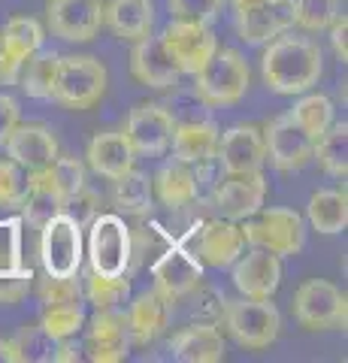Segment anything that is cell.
<instances>
[{"label":"cell","instance_id":"11","mask_svg":"<svg viewBox=\"0 0 348 363\" xmlns=\"http://www.w3.org/2000/svg\"><path fill=\"white\" fill-rule=\"evenodd\" d=\"M215 161L228 176L257 173L266 161L264 130L254 124H237V128L224 130V136H218Z\"/></svg>","mask_w":348,"mask_h":363},{"label":"cell","instance_id":"28","mask_svg":"<svg viewBox=\"0 0 348 363\" xmlns=\"http://www.w3.org/2000/svg\"><path fill=\"white\" fill-rule=\"evenodd\" d=\"M155 191H158V197L167 209H185L194 203V169L191 164L179 161H167L158 176H155Z\"/></svg>","mask_w":348,"mask_h":363},{"label":"cell","instance_id":"18","mask_svg":"<svg viewBox=\"0 0 348 363\" xmlns=\"http://www.w3.org/2000/svg\"><path fill=\"white\" fill-rule=\"evenodd\" d=\"M294 25L291 16V0H261V4L237 9V28L240 37L252 45H261L269 37H279Z\"/></svg>","mask_w":348,"mask_h":363},{"label":"cell","instance_id":"39","mask_svg":"<svg viewBox=\"0 0 348 363\" xmlns=\"http://www.w3.org/2000/svg\"><path fill=\"white\" fill-rule=\"evenodd\" d=\"M16 345H18V354L21 360H30V363H46L55 357V345L58 339L49 336L46 330L40 327H21V333L16 336Z\"/></svg>","mask_w":348,"mask_h":363},{"label":"cell","instance_id":"41","mask_svg":"<svg viewBox=\"0 0 348 363\" xmlns=\"http://www.w3.org/2000/svg\"><path fill=\"white\" fill-rule=\"evenodd\" d=\"M40 297L46 306H64V303H79L82 285L76 276H49L40 288Z\"/></svg>","mask_w":348,"mask_h":363},{"label":"cell","instance_id":"22","mask_svg":"<svg viewBox=\"0 0 348 363\" xmlns=\"http://www.w3.org/2000/svg\"><path fill=\"white\" fill-rule=\"evenodd\" d=\"M133 157H137V152H133V145L125 136V130L94 133V140L88 143V164H91L94 173L103 176V179L125 176L133 167Z\"/></svg>","mask_w":348,"mask_h":363},{"label":"cell","instance_id":"14","mask_svg":"<svg viewBox=\"0 0 348 363\" xmlns=\"http://www.w3.org/2000/svg\"><path fill=\"white\" fill-rule=\"evenodd\" d=\"M103 0H49V28L67 43H88L103 25Z\"/></svg>","mask_w":348,"mask_h":363},{"label":"cell","instance_id":"29","mask_svg":"<svg viewBox=\"0 0 348 363\" xmlns=\"http://www.w3.org/2000/svg\"><path fill=\"white\" fill-rule=\"evenodd\" d=\"M40 45H43V28L37 18H28V16L9 18L4 33H0V52H4L6 58L18 61L21 67H25V61Z\"/></svg>","mask_w":348,"mask_h":363},{"label":"cell","instance_id":"4","mask_svg":"<svg viewBox=\"0 0 348 363\" xmlns=\"http://www.w3.org/2000/svg\"><path fill=\"white\" fill-rule=\"evenodd\" d=\"M221 321L242 348H252V351L273 345L279 336V327H282V318H279L276 306L269 300H257V297L224 300Z\"/></svg>","mask_w":348,"mask_h":363},{"label":"cell","instance_id":"46","mask_svg":"<svg viewBox=\"0 0 348 363\" xmlns=\"http://www.w3.org/2000/svg\"><path fill=\"white\" fill-rule=\"evenodd\" d=\"M200 306H194V318H203V315H209V321L215 324L218 318H221V306H224V300L218 297L215 291H203L200 294V300H197Z\"/></svg>","mask_w":348,"mask_h":363},{"label":"cell","instance_id":"9","mask_svg":"<svg viewBox=\"0 0 348 363\" xmlns=\"http://www.w3.org/2000/svg\"><path fill=\"white\" fill-rule=\"evenodd\" d=\"M161 43L167 55L176 61L179 73H197L200 67L209 61V55L218 49L215 33L200 21H170V28L161 33Z\"/></svg>","mask_w":348,"mask_h":363},{"label":"cell","instance_id":"43","mask_svg":"<svg viewBox=\"0 0 348 363\" xmlns=\"http://www.w3.org/2000/svg\"><path fill=\"white\" fill-rule=\"evenodd\" d=\"M64 212H70L73 218H76V224L85 227V224H91V221L97 218V215H100V197H97L88 185H82L73 197H67Z\"/></svg>","mask_w":348,"mask_h":363},{"label":"cell","instance_id":"3","mask_svg":"<svg viewBox=\"0 0 348 363\" xmlns=\"http://www.w3.org/2000/svg\"><path fill=\"white\" fill-rule=\"evenodd\" d=\"M249 64L237 49H215L194 73L197 97L209 106H230L249 91Z\"/></svg>","mask_w":348,"mask_h":363},{"label":"cell","instance_id":"37","mask_svg":"<svg viewBox=\"0 0 348 363\" xmlns=\"http://www.w3.org/2000/svg\"><path fill=\"white\" fill-rule=\"evenodd\" d=\"M30 281H33L30 267H21L16 257L0 255V303L4 306L18 303L30 291Z\"/></svg>","mask_w":348,"mask_h":363},{"label":"cell","instance_id":"1","mask_svg":"<svg viewBox=\"0 0 348 363\" xmlns=\"http://www.w3.org/2000/svg\"><path fill=\"white\" fill-rule=\"evenodd\" d=\"M261 76L276 94H303L321 79V52L306 37H279L261 58Z\"/></svg>","mask_w":348,"mask_h":363},{"label":"cell","instance_id":"32","mask_svg":"<svg viewBox=\"0 0 348 363\" xmlns=\"http://www.w3.org/2000/svg\"><path fill=\"white\" fill-rule=\"evenodd\" d=\"M112 182H116L112 197H116V206L125 215H145L152 209V182L145 173L130 167L125 176H118Z\"/></svg>","mask_w":348,"mask_h":363},{"label":"cell","instance_id":"2","mask_svg":"<svg viewBox=\"0 0 348 363\" xmlns=\"http://www.w3.org/2000/svg\"><path fill=\"white\" fill-rule=\"evenodd\" d=\"M106 91V67L91 55H58L52 100L67 109H91Z\"/></svg>","mask_w":348,"mask_h":363},{"label":"cell","instance_id":"8","mask_svg":"<svg viewBox=\"0 0 348 363\" xmlns=\"http://www.w3.org/2000/svg\"><path fill=\"white\" fill-rule=\"evenodd\" d=\"M257 215V212H254ZM245 242L273 255H297L306 245V227L294 209H266L242 227Z\"/></svg>","mask_w":348,"mask_h":363},{"label":"cell","instance_id":"25","mask_svg":"<svg viewBox=\"0 0 348 363\" xmlns=\"http://www.w3.org/2000/svg\"><path fill=\"white\" fill-rule=\"evenodd\" d=\"M173 155L185 164H200L215 157L218 149V128L212 121H188L173 128Z\"/></svg>","mask_w":348,"mask_h":363},{"label":"cell","instance_id":"15","mask_svg":"<svg viewBox=\"0 0 348 363\" xmlns=\"http://www.w3.org/2000/svg\"><path fill=\"white\" fill-rule=\"evenodd\" d=\"M173 128H176V121H173L170 109H164L158 104H140L130 109L125 136L130 140L137 155L155 157V155L167 152V145L173 140Z\"/></svg>","mask_w":348,"mask_h":363},{"label":"cell","instance_id":"19","mask_svg":"<svg viewBox=\"0 0 348 363\" xmlns=\"http://www.w3.org/2000/svg\"><path fill=\"white\" fill-rule=\"evenodd\" d=\"M279 281H282V260H279V255L266 252V248L245 255L233 267V285H237L242 297L269 300L279 291Z\"/></svg>","mask_w":348,"mask_h":363},{"label":"cell","instance_id":"31","mask_svg":"<svg viewBox=\"0 0 348 363\" xmlns=\"http://www.w3.org/2000/svg\"><path fill=\"white\" fill-rule=\"evenodd\" d=\"M312 155L318 157V164L327 169L330 176H339L345 179L348 173V124H330L324 130L315 145H312Z\"/></svg>","mask_w":348,"mask_h":363},{"label":"cell","instance_id":"30","mask_svg":"<svg viewBox=\"0 0 348 363\" xmlns=\"http://www.w3.org/2000/svg\"><path fill=\"white\" fill-rule=\"evenodd\" d=\"M309 221L318 233H342L348 224L345 191H315L309 200Z\"/></svg>","mask_w":348,"mask_h":363},{"label":"cell","instance_id":"7","mask_svg":"<svg viewBox=\"0 0 348 363\" xmlns=\"http://www.w3.org/2000/svg\"><path fill=\"white\" fill-rule=\"evenodd\" d=\"M40 257L46 276H76L82 267V227L70 212H58L40 227Z\"/></svg>","mask_w":348,"mask_h":363},{"label":"cell","instance_id":"50","mask_svg":"<svg viewBox=\"0 0 348 363\" xmlns=\"http://www.w3.org/2000/svg\"><path fill=\"white\" fill-rule=\"evenodd\" d=\"M252 4H261V0H233V6L242 9V6H252Z\"/></svg>","mask_w":348,"mask_h":363},{"label":"cell","instance_id":"40","mask_svg":"<svg viewBox=\"0 0 348 363\" xmlns=\"http://www.w3.org/2000/svg\"><path fill=\"white\" fill-rule=\"evenodd\" d=\"M49 176L52 182L58 185V191L67 197H73L76 191H79L85 185V164L79 161V157H55V161L49 164Z\"/></svg>","mask_w":348,"mask_h":363},{"label":"cell","instance_id":"16","mask_svg":"<svg viewBox=\"0 0 348 363\" xmlns=\"http://www.w3.org/2000/svg\"><path fill=\"white\" fill-rule=\"evenodd\" d=\"M264 197H266V182L261 176V169H257V173L230 176L224 185L215 188L212 203L221 212V218L242 221V218H252L254 212H261Z\"/></svg>","mask_w":348,"mask_h":363},{"label":"cell","instance_id":"35","mask_svg":"<svg viewBox=\"0 0 348 363\" xmlns=\"http://www.w3.org/2000/svg\"><path fill=\"white\" fill-rule=\"evenodd\" d=\"M85 294H88V300L94 303V309H116V306L125 303L128 294H130L128 272H125V276H100V272L88 269Z\"/></svg>","mask_w":348,"mask_h":363},{"label":"cell","instance_id":"48","mask_svg":"<svg viewBox=\"0 0 348 363\" xmlns=\"http://www.w3.org/2000/svg\"><path fill=\"white\" fill-rule=\"evenodd\" d=\"M52 360H58V363L79 360V348L70 345V342H64V339H58V345H55V357H52Z\"/></svg>","mask_w":348,"mask_h":363},{"label":"cell","instance_id":"17","mask_svg":"<svg viewBox=\"0 0 348 363\" xmlns=\"http://www.w3.org/2000/svg\"><path fill=\"white\" fill-rule=\"evenodd\" d=\"M6 155L28 173L46 169L58 157V140L46 124H16L13 133L6 136Z\"/></svg>","mask_w":348,"mask_h":363},{"label":"cell","instance_id":"12","mask_svg":"<svg viewBox=\"0 0 348 363\" xmlns=\"http://www.w3.org/2000/svg\"><path fill=\"white\" fill-rule=\"evenodd\" d=\"M264 145H266V157L273 161L276 169L294 173V169H303L309 164L315 140L291 116H282L264 128Z\"/></svg>","mask_w":348,"mask_h":363},{"label":"cell","instance_id":"21","mask_svg":"<svg viewBox=\"0 0 348 363\" xmlns=\"http://www.w3.org/2000/svg\"><path fill=\"white\" fill-rule=\"evenodd\" d=\"M88 357L94 363H118L128 357V321L116 309H97L88 333Z\"/></svg>","mask_w":348,"mask_h":363},{"label":"cell","instance_id":"49","mask_svg":"<svg viewBox=\"0 0 348 363\" xmlns=\"http://www.w3.org/2000/svg\"><path fill=\"white\" fill-rule=\"evenodd\" d=\"M0 363H21L16 339H0Z\"/></svg>","mask_w":348,"mask_h":363},{"label":"cell","instance_id":"27","mask_svg":"<svg viewBox=\"0 0 348 363\" xmlns=\"http://www.w3.org/2000/svg\"><path fill=\"white\" fill-rule=\"evenodd\" d=\"M125 321H128V330L133 333V339H137L140 345L152 342V339L158 336L164 330V324H167V300L161 297L158 291L140 294V297L130 303Z\"/></svg>","mask_w":348,"mask_h":363},{"label":"cell","instance_id":"23","mask_svg":"<svg viewBox=\"0 0 348 363\" xmlns=\"http://www.w3.org/2000/svg\"><path fill=\"white\" fill-rule=\"evenodd\" d=\"M170 351L176 360H185V363H215L224 357V336L212 321H200L185 327L173 339Z\"/></svg>","mask_w":348,"mask_h":363},{"label":"cell","instance_id":"34","mask_svg":"<svg viewBox=\"0 0 348 363\" xmlns=\"http://www.w3.org/2000/svg\"><path fill=\"white\" fill-rule=\"evenodd\" d=\"M288 116L294 118L312 140H318V136L333 124V104H330V97H324V94H306V97L297 100Z\"/></svg>","mask_w":348,"mask_h":363},{"label":"cell","instance_id":"38","mask_svg":"<svg viewBox=\"0 0 348 363\" xmlns=\"http://www.w3.org/2000/svg\"><path fill=\"white\" fill-rule=\"evenodd\" d=\"M82 324H85L82 303L46 306V312H43V330H46L49 336H55V339H67V336H73Z\"/></svg>","mask_w":348,"mask_h":363},{"label":"cell","instance_id":"47","mask_svg":"<svg viewBox=\"0 0 348 363\" xmlns=\"http://www.w3.org/2000/svg\"><path fill=\"white\" fill-rule=\"evenodd\" d=\"M345 37H348V18L342 16H336V21L330 25V40H333V52L339 55V58L345 61L348 58V43H345Z\"/></svg>","mask_w":348,"mask_h":363},{"label":"cell","instance_id":"5","mask_svg":"<svg viewBox=\"0 0 348 363\" xmlns=\"http://www.w3.org/2000/svg\"><path fill=\"white\" fill-rule=\"evenodd\" d=\"M88 260L100 276H125L133 260V236L121 215H97L88 233Z\"/></svg>","mask_w":348,"mask_h":363},{"label":"cell","instance_id":"20","mask_svg":"<svg viewBox=\"0 0 348 363\" xmlns=\"http://www.w3.org/2000/svg\"><path fill=\"white\" fill-rule=\"evenodd\" d=\"M130 70H133V76H137L142 85H149V88H170V85L179 82L176 61L167 55L161 37H152V33L140 37L137 45H133Z\"/></svg>","mask_w":348,"mask_h":363},{"label":"cell","instance_id":"45","mask_svg":"<svg viewBox=\"0 0 348 363\" xmlns=\"http://www.w3.org/2000/svg\"><path fill=\"white\" fill-rule=\"evenodd\" d=\"M16 124H18V104L6 91H0V145L6 143V136L13 133Z\"/></svg>","mask_w":348,"mask_h":363},{"label":"cell","instance_id":"13","mask_svg":"<svg viewBox=\"0 0 348 363\" xmlns=\"http://www.w3.org/2000/svg\"><path fill=\"white\" fill-rule=\"evenodd\" d=\"M152 279H155V291H158L167 303H173L179 297H185V294H191L194 288H200L203 267H200V260L191 255L185 245H170L155 260Z\"/></svg>","mask_w":348,"mask_h":363},{"label":"cell","instance_id":"26","mask_svg":"<svg viewBox=\"0 0 348 363\" xmlns=\"http://www.w3.org/2000/svg\"><path fill=\"white\" fill-rule=\"evenodd\" d=\"M103 21L116 30L121 40H140L152 33L155 25V6L152 0H112L103 6Z\"/></svg>","mask_w":348,"mask_h":363},{"label":"cell","instance_id":"42","mask_svg":"<svg viewBox=\"0 0 348 363\" xmlns=\"http://www.w3.org/2000/svg\"><path fill=\"white\" fill-rule=\"evenodd\" d=\"M221 4L224 0H167L173 18H182V21H200V25H209L215 21L221 13Z\"/></svg>","mask_w":348,"mask_h":363},{"label":"cell","instance_id":"6","mask_svg":"<svg viewBox=\"0 0 348 363\" xmlns=\"http://www.w3.org/2000/svg\"><path fill=\"white\" fill-rule=\"evenodd\" d=\"M294 315L306 330H345L348 300L330 281L309 279L294 294Z\"/></svg>","mask_w":348,"mask_h":363},{"label":"cell","instance_id":"44","mask_svg":"<svg viewBox=\"0 0 348 363\" xmlns=\"http://www.w3.org/2000/svg\"><path fill=\"white\" fill-rule=\"evenodd\" d=\"M25 194V179L16 161H0V206H18Z\"/></svg>","mask_w":348,"mask_h":363},{"label":"cell","instance_id":"33","mask_svg":"<svg viewBox=\"0 0 348 363\" xmlns=\"http://www.w3.org/2000/svg\"><path fill=\"white\" fill-rule=\"evenodd\" d=\"M55 67H58V55L55 52H33L25 61V76H21V88L30 97L40 100H52V85H55Z\"/></svg>","mask_w":348,"mask_h":363},{"label":"cell","instance_id":"24","mask_svg":"<svg viewBox=\"0 0 348 363\" xmlns=\"http://www.w3.org/2000/svg\"><path fill=\"white\" fill-rule=\"evenodd\" d=\"M64 194L58 191V185L52 182L49 176V167L46 169H37V173H30L28 179V185H25V194H21V212H25V218L30 224H37L43 227L52 215H58L64 212Z\"/></svg>","mask_w":348,"mask_h":363},{"label":"cell","instance_id":"10","mask_svg":"<svg viewBox=\"0 0 348 363\" xmlns=\"http://www.w3.org/2000/svg\"><path fill=\"white\" fill-rule=\"evenodd\" d=\"M194 248H188L191 255L203 264L212 267H230L233 260L242 255V245H245V236H242V227H237V221H228V218H215V221H203L200 227L188 233V240Z\"/></svg>","mask_w":348,"mask_h":363},{"label":"cell","instance_id":"36","mask_svg":"<svg viewBox=\"0 0 348 363\" xmlns=\"http://www.w3.org/2000/svg\"><path fill=\"white\" fill-rule=\"evenodd\" d=\"M291 16L306 30H327L339 16V0H291Z\"/></svg>","mask_w":348,"mask_h":363}]
</instances>
